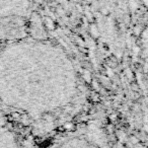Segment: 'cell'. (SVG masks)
Listing matches in <instances>:
<instances>
[{
	"mask_svg": "<svg viewBox=\"0 0 148 148\" xmlns=\"http://www.w3.org/2000/svg\"><path fill=\"white\" fill-rule=\"evenodd\" d=\"M81 97L72 58L58 44L23 38L0 49V106L33 124L63 117Z\"/></svg>",
	"mask_w": 148,
	"mask_h": 148,
	"instance_id": "cell-1",
	"label": "cell"
},
{
	"mask_svg": "<svg viewBox=\"0 0 148 148\" xmlns=\"http://www.w3.org/2000/svg\"><path fill=\"white\" fill-rule=\"evenodd\" d=\"M34 0H0V41L6 43L27 37V23Z\"/></svg>",
	"mask_w": 148,
	"mask_h": 148,
	"instance_id": "cell-2",
	"label": "cell"
},
{
	"mask_svg": "<svg viewBox=\"0 0 148 148\" xmlns=\"http://www.w3.org/2000/svg\"><path fill=\"white\" fill-rule=\"evenodd\" d=\"M49 148H106L101 142L86 132L73 133L55 142Z\"/></svg>",
	"mask_w": 148,
	"mask_h": 148,
	"instance_id": "cell-3",
	"label": "cell"
},
{
	"mask_svg": "<svg viewBox=\"0 0 148 148\" xmlns=\"http://www.w3.org/2000/svg\"><path fill=\"white\" fill-rule=\"evenodd\" d=\"M0 148H19L18 138L12 130L7 114L0 106Z\"/></svg>",
	"mask_w": 148,
	"mask_h": 148,
	"instance_id": "cell-4",
	"label": "cell"
}]
</instances>
